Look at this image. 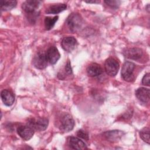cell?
Listing matches in <instances>:
<instances>
[{
	"instance_id": "1",
	"label": "cell",
	"mask_w": 150,
	"mask_h": 150,
	"mask_svg": "<svg viewBox=\"0 0 150 150\" xmlns=\"http://www.w3.org/2000/svg\"><path fill=\"white\" fill-rule=\"evenodd\" d=\"M66 23L70 31L76 32L80 30L83 23V20L81 16L77 13H71L67 18Z\"/></svg>"
},
{
	"instance_id": "2",
	"label": "cell",
	"mask_w": 150,
	"mask_h": 150,
	"mask_svg": "<svg viewBox=\"0 0 150 150\" xmlns=\"http://www.w3.org/2000/svg\"><path fill=\"white\" fill-rule=\"evenodd\" d=\"M135 65L134 63L129 61L125 62L122 67L121 76L127 81H131L134 79V70Z\"/></svg>"
},
{
	"instance_id": "3",
	"label": "cell",
	"mask_w": 150,
	"mask_h": 150,
	"mask_svg": "<svg viewBox=\"0 0 150 150\" xmlns=\"http://www.w3.org/2000/svg\"><path fill=\"white\" fill-rule=\"evenodd\" d=\"M104 68L107 74L111 77L115 76L119 70L120 64L117 60L112 57L108 58L104 63Z\"/></svg>"
},
{
	"instance_id": "4",
	"label": "cell",
	"mask_w": 150,
	"mask_h": 150,
	"mask_svg": "<svg viewBox=\"0 0 150 150\" xmlns=\"http://www.w3.org/2000/svg\"><path fill=\"white\" fill-rule=\"evenodd\" d=\"M49 121L46 118H38L37 119H30L28 122V125L31 127L35 131H44L48 125Z\"/></svg>"
},
{
	"instance_id": "5",
	"label": "cell",
	"mask_w": 150,
	"mask_h": 150,
	"mask_svg": "<svg viewBox=\"0 0 150 150\" xmlns=\"http://www.w3.org/2000/svg\"><path fill=\"white\" fill-rule=\"evenodd\" d=\"M74 126V121L72 117L66 114L62 116L60 118V129L64 132H69L72 130Z\"/></svg>"
},
{
	"instance_id": "6",
	"label": "cell",
	"mask_w": 150,
	"mask_h": 150,
	"mask_svg": "<svg viewBox=\"0 0 150 150\" xmlns=\"http://www.w3.org/2000/svg\"><path fill=\"white\" fill-rule=\"evenodd\" d=\"M33 66L38 69H44L47 67V60L46 56V54L43 53H38L33 59Z\"/></svg>"
},
{
	"instance_id": "7",
	"label": "cell",
	"mask_w": 150,
	"mask_h": 150,
	"mask_svg": "<svg viewBox=\"0 0 150 150\" xmlns=\"http://www.w3.org/2000/svg\"><path fill=\"white\" fill-rule=\"evenodd\" d=\"M35 130L29 125H21L17 128V133L19 137L26 141L32 138L34 135Z\"/></svg>"
},
{
	"instance_id": "8",
	"label": "cell",
	"mask_w": 150,
	"mask_h": 150,
	"mask_svg": "<svg viewBox=\"0 0 150 150\" xmlns=\"http://www.w3.org/2000/svg\"><path fill=\"white\" fill-rule=\"evenodd\" d=\"M77 45V40L73 36L64 37L62 42L61 46L64 50L67 52H72Z\"/></svg>"
},
{
	"instance_id": "9",
	"label": "cell",
	"mask_w": 150,
	"mask_h": 150,
	"mask_svg": "<svg viewBox=\"0 0 150 150\" xmlns=\"http://www.w3.org/2000/svg\"><path fill=\"white\" fill-rule=\"evenodd\" d=\"M135 96L140 103L145 104L148 103L150 99L149 89L145 87H139L135 91Z\"/></svg>"
},
{
	"instance_id": "10",
	"label": "cell",
	"mask_w": 150,
	"mask_h": 150,
	"mask_svg": "<svg viewBox=\"0 0 150 150\" xmlns=\"http://www.w3.org/2000/svg\"><path fill=\"white\" fill-rule=\"evenodd\" d=\"M47 62L51 64H54L60 57V54L55 46H50L45 53Z\"/></svg>"
},
{
	"instance_id": "11",
	"label": "cell",
	"mask_w": 150,
	"mask_h": 150,
	"mask_svg": "<svg viewBox=\"0 0 150 150\" xmlns=\"http://www.w3.org/2000/svg\"><path fill=\"white\" fill-rule=\"evenodd\" d=\"M41 3L42 1L39 0H27L22 4V8L25 12L32 13L38 8Z\"/></svg>"
},
{
	"instance_id": "12",
	"label": "cell",
	"mask_w": 150,
	"mask_h": 150,
	"mask_svg": "<svg viewBox=\"0 0 150 150\" xmlns=\"http://www.w3.org/2000/svg\"><path fill=\"white\" fill-rule=\"evenodd\" d=\"M123 55L129 59L138 60L142 56V50L138 47L127 48L123 51Z\"/></svg>"
},
{
	"instance_id": "13",
	"label": "cell",
	"mask_w": 150,
	"mask_h": 150,
	"mask_svg": "<svg viewBox=\"0 0 150 150\" xmlns=\"http://www.w3.org/2000/svg\"><path fill=\"white\" fill-rule=\"evenodd\" d=\"M69 145L73 149H86L87 146L86 144L80 138L75 137H70L69 139Z\"/></svg>"
},
{
	"instance_id": "14",
	"label": "cell",
	"mask_w": 150,
	"mask_h": 150,
	"mask_svg": "<svg viewBox=\"0 0 150 150\" xmlns=\"http://www.w3.org/2000/svg\"><path fill=\"white\" fill-rule=\"evenodd\" d=\"M124 133L120 130H112L106 131L103 133L104 137L111 142L118 141L123 136Z\"/></svg>"
},
{
	"instance_id": "15",
	"label": "cell",
	"mask_w": 150,
	"mask_h": 150,
	"mask_svg": "<svg viewBox=\"0 0 150 150\" xmlns=\"http://www.w3.org/2000/svg\"><path fill=\"white\" fill-rule=\"evenodd\" d=\"M1 99L4 104L6 106H11L15 101V96L12 92L8 90H3L1 93Z\"/></svg>"
},
{
	"instance_id": "16",
	"label": "cell",
	"mask_w": 150,
	"mask_h": 150,
	"mask_svg": "<svg viewBox=\"0 0 150 150\" xmlns=\"http://www.w3.org/2000/svg\"><path fill=\"white\" fill-rule=\"evenodd\" d=\"M87 73L88 76L96 77L103 73V69L100 64L96 63H92L87 67Z\"/></svg>"
},
{
	"instance_id": "17",
	"label": "cell",
	"mask_w": 150,
	"mask_h": 150,
	"mask_svg": "<svg viewBox=\"0 0 150 150\" xmlns=\"http://www.w3.org/2000/svg\"><path fill=\"white\" fill-rule=\"evenodd\" d=\"M67 8V5L64 4H57L50 5L46 11L48 14H57L63 11Z\"/></svg>"
},
{
	"instance_id": "18",
	"label": "cell",
	"mask_w": 150,
	"mask_h": 150,
	"mask_svg": "<svg viewBox=\"0 0 150 150\" xmlns=\"http://www.w3.org/2000/svg\"><path fill=\"white\" fill-rule=\"evenodd\" d=\"M16 1L13 0H2L1 1V9L2 11L11 10L16 6Z\"/></svg>"
},
{
	"instance_id": "19",
	"label": "cell",
	"mask_w": 150,
	"mask_h": 150,
	"mask_svg": "<svg viewBox=\"0 0 150 150\" xmlns=\"http://www.w3.org/2000/svg\"><path fill=\"white\" fill-rule=\"evenodd\" d=\"M58 16H55L54 17H46L45 19V26L46 30H49L53 28L55 23L58 20Z\"/></svg>"
},
{
	"instance_id": "20",
	"label": "cell",
	"mask_w": 150,
	"mask_h": 150,
	"mask_svg": "<svg viewBox=\"0 0 150 150\" xmlns=\"http://www.w3.org/2000/svg\"><path fill=\"white\" fill-rule=\"evenodd\" d=\"M139 135L141 139L148 144H149V129L148 127L144 128L139 132Z\"/></svg>"
},
{
	"instance_id": "21",
	"label": "cell",
	"mask_w": 150,
	"mask_h": 150,
	"mask_svg": "<svg viewBox=\"0 0 150 150\" xmlns=\"http://www.w3.org/2000/svg\"><path fill=\"white\" fill-rule=\"evenodd\" d=\"M105 4L107 5L108 6L111 7V8H118V6L120 4V1H105Z\"/></svg>"
},
{
	"instance_id": "22",
	"label": "cell",
	"mask_w": 150,
	"mask_h": 150,
	"mask_svg": "<svg viewBox=\"0 0 150 150\" xmlns=\"http://www.w3.org/2000/svg\"><path fill=\"white\" fill-rule=\"evenodd\" d=\"M77 135L79 137H80V138H83V139H85L86 141H87L88 139V134L86 131H83L82 129H80V130L77 131Z\"/></svg>"
},
{
	"instance_id": "23",
	"label": "cell",
	"mask_w": 150,
	"mask_h": 150,
	"mask_svg": "<svg viewBox=\"0 0 150 150\" xmlns=\"http://www.w3.org/2000/svg\"><path fill=\"white\" fill-rule=\"evenodd\" d=\"M149 81H150L149 73H147L144 76V77L142 79V83L143 85L149 86Z\"/></svg>"
},
{
	"instance_id": "24",
	"label": "cell",
	"mask_w": 150,
	"mask_h": 150,
	"mask_svg": "<svg viewBox=\"0 0 150 150\" xmlns=\"http://www.w3.org/2000/svg\"><path fill=\"white\" fill-rule=\"evenodd\" d=\"M65 71L68 74H72V69H71V67L70 63L69 60H68V62H67V63L65 66Z\"/></svg>"
},
{
	"instance_id": "25",
	"label": "cell",
	"mask_w": 150,
	"mask_h": 150,
	"mask_svg": "<svg viewBox=\"0 0 150 150\" xmlns=\"http://www.w3.org/2000/svg\"><path fill=\"white\" fill-rule=\"evenodd\" d=\"M87 3H98L99 1H86Z\"/></svg>"
}]
</instances>
